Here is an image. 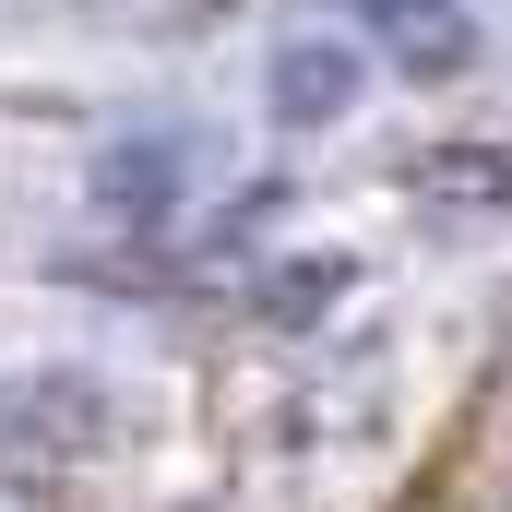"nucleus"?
I'll return each instance as SVG.
<instances>
[{"mask_svg":"<svg viewBox=\"0 0 512 512\" xmlns=\"http://www.w3.org/2000/svg\"><path fill=\"white\" fill-rule=\"evenodd\" d=\"M191 191H203V131L191 120H143L120 143H96V167H84V203L108 227H167Z\"/></svg>","mask_w":512,"mask_h":512,"instance_id":"f257e3e1","label":"nucleus"},{"mask_svg":"<svg viewBox=\"0 0 512 512\" xmlns=\"http://www.w3.org/2000/svg\"><path fill=\"white\" fill-rule=\"evenodd\" d=\"M370 12L393 24V60H405V72H429V84L477 60V12H465V0H370Z\"/></svg>","mask_w":512,"mask_h":512,"instance_id":"39448f33","label":"nucleus"},{"mask_svg":"<svg viewBox=\"0 0 512 512\" xmlns=\"http://www.w3.org/2000/svg\"><path fill=\"white\" fill-rule=\"evenodd\" d=\"M501 512H512V489H501Z\"/></svg>","mask_w":512,"mask_h":512,"instance_id":"0eeeda50","label":"nucleus"},{"mask_svg":"<svg viewBox=\"0 0 512 512\" xmlns=\"http://www.w3.org/2000/svg\"><path fill=\"white\" fill-rule=\"evenodd\" d=\"M108 429H120V405H108V382H84V370H12L0 382V465H72Z\"/></svg>","mask_w":512,"mask_h":512,"instance_id":"f03ea898","label":"nucleus"},{"mask_svg":"<svg viewBox=\"0 0 512 512\" xmlns=\"http://www.w3.org/2000/svg\"><path fill=\"white\" fill-rule=\"evenodd\" d=\"M393 191H405L417 227L477 239V227H501V215H512V143H429V155L393 167Z\"/></svg>","mask_w":512,"mask_h":512,"instance_id":"7ed1b4c3","label":"nucleus"},{"mask_svg":"<svg viewBox=\"0 0 512 512\" xmlns=\"http://www.w3.org/2000/svg\"><path fill=\"white\" fill-rule=\"evenodd\" d=\"M346 286H358V262H286V274L262 286V310H274V322H322Z\"/></svg>","mask_w":512,"mask_h":512,"instance_id":"423d86ee","label":"nucleus"},{"mask_svg":"<svg viewBox=\"0 0 512 512\" xmlns=\"http://www.w3.org/2000/svg\"><path fill=\"white\" fill-rule=\"evenodd\" d=\"M358 96H370V48H358V36H286V48L262 60L274 131H334V120H358Z\"/></svg>","mask_w":512,"mask_h":512,"instance_id":"20e7f679","label":"nucleus"}]
</instances>
